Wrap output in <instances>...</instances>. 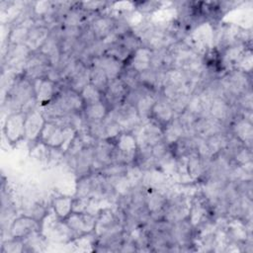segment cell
I'll use <instances>...</instances> for the list:
<instances>
[{"instance_id": "cell-1", "label": "cell", "mask_w": 253, "mask_h": 253, "mask_svg": "<svg viewBox=\"0 0 253 253\" xmlns=\"http://www.w3.org/2000/svg\"><path fill=\"white\" fill-rule=\"evenodd\" d=\"M25 122L26 113L16 112L7 115L3 125V134L10 146L15 147L22 141H25Z\"/></svg>"}, {"instance_id": "cell-2", "label": "cell", "mask_w": 253, "mask_h": 253, "mask_svg": "<svg viewBox=\"0 0 253 253\" xmlns=\"http://www.w3.org/2000/svg\"><path fill=\"white\" fill-rule=\"evenodd\" d=\"M109 116L121 126L123 131L133 132L141 125L135 106L126 101L112 109Z\"/></svg>"}, {"instance_id": "cell-3", "label": "cell", "mask_w": 253, "mask_h": 253, "mask_svg": "<svg viewBox=\"0 0 253 253\" xmlns=\"http://www.w3.org/2000/svg\"><path fill=\"white\" fill-rule=\"evenodd\" d=\"M37 232H41V223L24 213L15 217L8 227L9 237L20 240H25Z\"/></svg>"}, {"instance_id": "cell-4", "label": "cell", "mask_w": 253, "mask_h": 253, "mask_svg": "<svg viewBox=\"0 0 253 253\" xmlns=\"http://www.w3.org/2000/svg\"><path fill=\"white\" fill-rule=\"evenodd\" d=\"M124 229L121 218L112 207H103L96 215L95 235L101 236L105 233Z\"/></svg>"}, {"instance_id": "cell-5", "label": "cell", "mask_w": 253, "mask_h": 253, "mask_svg": "<svg viewBox=\"0 0 253 253\" xmlns=\"http://www.w3.org/2000/svg\"><path fill=\"white\" fill-rule=\"evenodd\" d=\"M64 221L74 233L75 238L94 233L95 231L96 215L89 212L72 211Z\"/></svg>"}, {"instance_id": "cell-6", "label": "cell", "mask_w": 253, "mask_h": 253, "mask_svg": "<svg viewBox=\"0 0 253 253\" xmlns=\"http://www.w3.org/2000/svg\"><path fill=\"white\" fill-rule=\"evenodd\" d=\"M32 83L38 107L44 106L51 102L60 90V85L47 77L34 79Z\"/></svg>"}, {"instance_id": "cell-7", "label": "cell", "mask_w": 253, "mask_h": 253, "mask_svg": "<svg viewBox=\"0 0 253 253\" xmlns=\"http://www.w3.org/2000/svg\"><path fill=\"white\" fill-rule=\"evenodd\" d=\"M116 18L108 11V8L101 13H97L88 24L98 41H103L110 36L114 32Z\"/></svg>"}, {"instance_id": "cell-8", "label": "cell", "mask_w": 253, "mask_h": 253, "mask_svg": "<svg viewBox=\"0 0 253 253\" xmlns=\"http://www.w3.org/2000/svg\"><path fill=\"white\" fill-rule=\"evenodd\" d=\"M46 120L43 117L41 110L38 108L26 113V138L25 141L28 143H34L39 140L41 132L44 126Z\"/></svg>"}, {"instance_id": "cell-9", "label": "cell", "mask_w": 253, "mask_h": 253, "mask_svg": "<svg viewBox=\"0 0 253 253\" xmlns=\"http://www.w3.org/2000/svg\"><path fill=\"white\" fill-rule=\"evenodd\" d=\"M167 203L166 194L163 191L146 188L145 197V208L148 211L151 219L163 220V211Z\"/></svg>"}, {"instance_id": "cell-10", "label": "cell", "mask_w": 253, "mask_h": 253, "mask_svg": "<svg viewBox=\"0 0 253 253\" xmlns=\"http://www.w3.org/2000/svg\"><path fill=\"white\" fill-rule=\"evenodd\" d=\"M228 130L233 136L239 139L244 146L252 149L253 125L251 121L245 119L242 115H239L233 120Z\"/></svg>"}, {"instance_id": "cell-11", "label": "cell", "mask_w": 253, "mask_h": 253, "mask_svg": "<svg viewBox=\"0 0 253 253\" xmlns=\"http://www.w3.org/2000/svg\"><path fill=\"white\" fill-rule=\"evenodd\" d=\"M128 88L120 77L110 80L107 90L104 93V101L110 108V111L126 101Z\"/></svg>"}, {"instance_id": "cell-12", "label": "cell", "mask_w": 253, "mask_h": 253, "mask_svg": "<svg viewBox=\"0 0 253 253\" xmlns=\"http://www.w3.org/2000/svg\"><path fill=\"white\" fill-rule=\"evenodd\" d=\"M64 126L50 121H46L41 132L39 140L50 148H59L63 143Z\"/></svg>"}, {"instance_id": "cell-13", "label": "cell", "mask_w": 253, "mask_h": 253, "mask_svg": "<svg viewBox=\"0 0 253 253\" xmlns=\"http://www.w3.org/2000/svg\"><path fill=\"white\" fill-rule=\"evenodd\" d=\"M91 65L101 68L107 74L109 80H113L120 77L122 71L125 68V64L123 62L106 53L93 57L90 66Z\"/></svg>"}, {"instance_id": "cell-14", "label": "cell", "mask_w": 253, "mask_h": 253, "mask_svg": "<svg viewBox=\"0 0 253 253\" xmlns=\"http://www.w3.org/2000/svg\"><path fill=\"white\" fill-rule=\"evenodd\" d=\"M55 97L68 114L82 112L84 109V103L80 94L66 86L60 85V90Z\"/></svg>"}, {"instance_id": "cell-15", "label": "cell", "mask_w": 253, "mask_h": 253, "mask_svg": "<svg viewBox=\"0 0 253 253\" xmlns=\"http://www.w3.org/2000/svg\"><path fill=\"white\" fill-rule=\"evenodd\" d=\"M94 160V145L84 146L74 156V175L76 179L91 174V167Z\"/></svg>"}, {"instance_id": "cell-16", "label": "cell", "mask_w": 253, "mask_h": 253, "mask_svg": "<svg viewBox=\"0 0 253 253\" xmlns=\"http://www.w3.org/2000/svg\"><path fill=\"white\" fill-rule=\"evenodd\" d=\"M176 116L171 104L160 96L153 106L151 120L164 128L176 118Z\"/></svg>"}, {"instance_id": "cell-17", "label": "cell", "mask_w": 253, "mask_h": 253, "mask_svg": "<svg viewBox=\"0 0 253 253\" xmlns=\"http://www.w3.org/2000/svg\"><path fill=\"white\" fill-rule=\"evenodd\" d=\"M50 35V29L42 22L36 21V25L29 31L25 44L32 52L39 51Z\"/></svg>"}, {"instance_id": "cell-18", "label": "cell", "mask_w": 253, "mask_h": 253, "mask_svg": "<svg viewBox=\"0 0 253 253\" xmlns=\"http://www.w3.org/2000/svg\"><path fill=\"white\" fill-rule=\"evenodd\" d=\"M152 52V49L142 45L131 54L130 58L125 66L133 69L137 73L146 71L151 68Z\"/></svg>"}, {"instance_id": "cell-19", "label": "cell", "mask_w": 253, "mask_h": 253, "mask_svg": "<svg viewBox=\"0 0 253 253\" xmlns=\"http://www.w3.org/2000/svg\"><path fill=\"white\" fill-rule=\"evenodd\" d=\"M160 97V94L155 92H145L142 94L135 103V109L137 111L141 124L147 123L151 120V114L153 106L156 100Z\"/></svg>"}, {"instance_id": "cell-20", "label": "cell", "mask_w": 253, "mask_h": 253, "mask_svg": "<svg viewBox=\"0 0 253 253\" xmlns=\"http://www.w3.org/2000/svg\"><path fill=\"white\" fill-rule=\"evenodd\" d=\"M73 196L60 195L53 196L50 199V208L61 220H65L73 211Z\"/></svg>"}, {"instance_id": "cell-21", "label": "cell", "mask_w": 253, "mask_h": 253, "mask_svg": "<svg viewBox=\"0 0 253 253\" xmlns=\"http://www.w3.org/2000/svg\"><path fill=\"white\" fill-rule=\"evenodd\" d=\"M110 113V108L105 101L87 105L82 111L85 122H100L104 121Z\"/></svg>"}, {"instance_id": "cell-22", "label": "cell", "mask_w": 253, "mask_h": 253, "mask_svg": "<svg viewBox=\"0 0 253 253\" xmlns=\"http://www.w3.org/2000/svg\"><path fill=\"white\" fill-rule=\"evenodd\" d=\"M49 152H50V147H48L47 145H45L40 140L30 144L29 156L36 163H39L43 166H47L48 159H49Z\"/></svg>"}, {"instance_id": "cell-23", "label": "cell", "mask_w": 253, "mask_h": 253, "mask_svg": "<svg viewBox=\"0 0 253 253\" xmlns=\"http://www.w3.org/2000/svg\"><path fill=\"white\" fill-rule=\"evenodd\" d=\"M183 136H186L185 129L178 121L177 117L163 128V139L169 145H172Z\"/></svg>"}, {"instance_id": "cell-24", "label": "cell", "mask_w": 253, "mask_h": 253, "mask_svg": "<svg viewBox=\"0 0 253 253\" xmlns=\"http://www.w3.org/2000/svg\"><path fill=\"white\" fill-rule=\"evenodd\" d=\"M79 94L83 100L84 107L104 101V93H102L97 87H95L91 83L87 84Z\"/></svg>"}, {"instance_id": "cell-25", "label": "cell", "mask_w": 253, "mask_h": 253, "mask_svg": "<svg viewBox=\"0 0 253 253\" xmlns=\"http://www.w3.org/2000/svg\"><path fill=\"white\" fill-rule=\"evenodd\" d=\"M109 78L107 74L99 67L90 66V83L97 87L102 93H105L109 84Z\"/></svg>"}, {"instance_id": "cell-26", "label": "cell", "mask_w": 253, "mask_h": 253, "mask_svg": "<svg viewBox=\"0 0 253 253\" xmlns=\"http://www.w3.org/2000/svg\"><path fill=\"white\" fill-rule=\"evenodd\" d=\"M104 53L115 57V58L118 59L119 61L123 62L125 65H126V63L128 61V59L130 58V56H131V54H132V53L129 52L125 46H123L119 42H116V43H114V44H112V45L107 46Z\"/></svg>"}, {"instance_id": "cell-27", "label": "cell", "mask_w": 253, "mask_h": 253, "mask_svg": "<svg viewBox=\"0 0 253 253\" xmlns=\"http://www.w3.org/2000/svg\"><path fill=\"white\" fill-rule=\"evenodd\" d=\"M126 169H127V165L126 164L119 163V162H111L105 167H103L99 173L106 178L122 177V176H126Z\"/></svg>"}, {"instance_id": "cell-28", "label": "cell", "mask_w": 253, "mask_h": 253, "mask_svg": "<svg viewBox=\"0 0 253 253\" xmlns=\"http://www.w3.org/2000/svg\"><path fill=\"white\" fill-rule=\"evenodd\" d=\"M120 78L125 83V85L128 88V90H134L140 86L139 73H137L136 71H134L129 67L125 66L124 70L120 75Z\"/></svg>"}, {"instance_id": "cell-29", "label": "cell", "mask_w": 253, "mask_h": 253, "mask_svg": "<svg viewBox=\"0 0 253 253\" xmlns=\"http://www.w3.org/2000/svg\"><path fill=\"white\" fill-rule=\"evenodd\" d=\"M119 42L131 53H133L137 48L142 46L141 40L132 32V30L120 37Z\"/></svg>"}, {"instance_id": "cell-30", "label": "cell", "mask_w": 253, "mask_h": 253, "mask_svg": "<svg viewBox=\"0 0 253 253\" xmlns=\"http://www.w3.org/2000/svg\"><path fill=\"white\" fill-rule=\"evenodd\" d=\"M104 124H105V139L115 142L118 136L123 132V128L110 116H108L104 120Z\"/></svg>"}, {"instance_id": "cell-31", "label": "cell", "mask_w": 253, "mask_h": 253, "mask_svg": "<svg viewBox=\"0 0 253 253\" xmlns=\"http://www.w3.org/2000/svg\"><path fill=\"white\" fill-rule=\"evenodd\" d=\"M25 252V243L23 240L11 238L4 240L1 245V253H22Z\"/></svg>"}, {"instance_id": "cell-32", "label": "cell", "mask_w": 253, "mask_h": 253, "mask_svg": "<svg viewBox=\"0 0 253 253\" xmlns=\"http://www.w3.org/2000/svg\"><path fill=\"white\" fill-rule=\"evenodd\" d=\"M252 63H253L252 50H251V47H247L244 50V52L242 53L241 57L239 58L235 69L239 70V71H242L244 73H247V74H251Z\"/></svg>"}, {"instance_id": "cell-33", "label": "cell", "mask_w": 253, "mask_h": 253, "mask_svg": "<svg viewBox=\"0 0 253 253\" xmlns=\"http://www.w3.org/2000/svg\"><path fill=\"white\" fill-rule=\"evenodd\" d=\"M77 130L72 126H64L63 130V143L60 147V150L63 153H66L67 150L70 148L71 144L73 143L75 137L77 136Z\"/></svg>"}, {"instance_id": "cell-34", "label": "cell", "mask_w": 253, "mask_h": 253, "mask_svg": "<svg viewBox=\"0 0 253 253\" xmlns=\"http://www.w3.org/2000/svg\"><path fill=\"white\" fill-rule=\"evenodd\" d=\"M233 163L236 165H244L246 163L252 162V149L243 146L234 156L232 159Z\"/></svg>"}]
</instances>
